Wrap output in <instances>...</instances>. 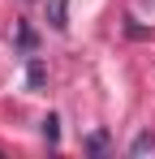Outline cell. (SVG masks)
I'll return each mask as SVG.
<instances>
[{
    "label": "cell",
    "instance_id": "6da1fadb",
    "mask_svg": "<svg viewBox=\"0 0 155 159\" xmlns=\"http://www.w3.org/2000/svg\"><path fill=\"white\" fill-rule=\"evenodd\" d=\"M26 86H30V90H43V86H48V65L35 52L26 56Z\"/></svg>",
    "mask_w": 155,
    "mask_h": 159
},
{
    "label": "cell",
    "instance_id": "7a4b0ae2",
    "mask_svg": "<svg viewBox=\"0 0 155 159\" xmlns=\"http://www.w3.org/2000/svg\"><path fill=\"white\" fill-rule=\"evenodd\" d=\"M48 26L56 30V34L69 30V0H48Z\"/></svg>",
    "mask_w": 155,
    "mask_h": 159
},
{
    "label": "cell",
    "instance_id": "277c9868",
    "mask_svg": "<svg viewBox=\"0 0 155 159\" xmlns=\"http://www.w3.org/2000/svg\"><path fill=\"white\" fill-rule=\"evenodd\" d=\"M129 155H134V159H138V155H155V133H151V129H142L134 142H129Z\"/></svg>",
    "mask_w": 155,
    "mask_h": 159
},
{
    "label": "cell",
    "instance_id": "5b68a950",
    "mask_svg": "<svg viewBox=\"0 0 155 159\" xmlns=\"http://www.w3.org/2000/svg\"><path fill=\"white\" fill-rule=\"evenodd\" d=\"M39 129H43V142H48V146H56V142H60V120H56L52 112L39 120Z\"/></svg>",
    "mask_w": 155,
    "mask_h": 159
},
{
    "label": "cell",
    "instance_id": "3957f363",
    "mask_svg": "<svg viewBox=\"0 0 155 159\" xmlns=\"http://www.w3.org/2000/svg\"><path fill=\"white\" fill-rule=\"evenodd\" d=\"M13 43H17V48H22V52L30 56V52H35V43H39L35 26H30V22H17V26H13Z\"/></svg>",
    "mask_w": 155,
    "mask_h": 159
},
{
    "label": "cell",
    "instance_id": "52a82bcc",
    "mask_svg": "<svg viewBox=\"0 0 155 159\" xmlns=\"http://www.w3.org/2000/svg\"><path fill=\"white\" fill-rule=\"evenodd\" d=\"M125 30L134 34V39H147V30H142V26H134V17H125Z\"/></svg>",
    "mask_w": 155,
    "mask_h": 159
},
{
    "label": "cell",
    "instance_id": "8992f818",
    "mask_svg": "<svg viewBox=\"0 0 155 159\" xmlns=\"http://www.w3.org/2000/svg\"><path fill=\"white\" fill-rule=\"evenodd\" d=\"M86 151H91V155H103V151H108V129L91 133V138H86Z\"/></svg>",
    "mask_w": 155,
    "mask_h": 159
}]
</instances>
